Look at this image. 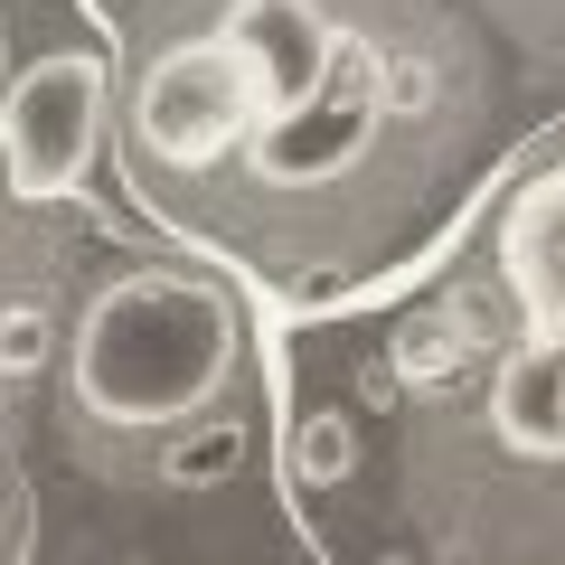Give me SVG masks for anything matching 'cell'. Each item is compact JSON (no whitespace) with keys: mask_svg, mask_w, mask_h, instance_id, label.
Listing matches in <instances>:
<instances>
[{"mask_svg":"<svg viewBox=\"0 0 565 565\" xmlns=\"http://www.w3.org/2000/svg\"><path fill=\"white\" fill-rule=\"evenodd\" d=\"M264 114H274L264 66L245 57L217 20L189 29V39H161L141 57V76H132V104H122V141H132L141 199H151V189L170 199V189L245 161L264 141Z\"/></svg>","mask_w":565,"mask_h":565,"instance_id":"obj_2","label":"cell"},{"mask_svg":"<svg viewBox=\"0 0 565 565\" xmlns=\"http://www.w3.org/2000/svg\"><path fill=\"white\" fill-rule=\"evenodd\" d=\"M236 377V311L217 282L199 274H114L85 302L76 349H66V424L85 444H151L180 434L189 415L217 405V386Z\"/></svg>","mask_w":565,"mask_h":565,"instance_id":"obj_1","label":"cell"},{"mask_svg":"<svg viewBox=\"0 0 565 565\" xmlns=\"http://www.w3.org/2000/svg\"><path fill=\"white\" fill-rule=\"evenodd\" d=\"M104 114H114V95H104V66L95 57H39L10 95H0V180H10V199L20 207H47V199H76L85 170H95L104 151Z\"/></svg>","mask_w":565,"mask_h":565,"instance_id":"obj_3","label":"cell"},{"mask_svg":"<svg viewBox=\"0 0 565 565\" xmlns=\"http://www.w3.org/2000/svg\"><path fill=\"white\" fill-rule=\"evenodd\" d=\"M500 282L519 302L509 349H565V161L527 170L500 207Z\"/></svg>","mask_w":565,"mask_h":565,"instance_id":"obj_4","label":"cell"},{"mask_svg":"<svg viewBox=\"0 0 565 565\" xmlns=\"http://www.w3.org/2000/svg\"><path fill=\"white\" fill-rule=\"evenodd\" d=\"M349 462H359V434H349V415H311L302 434H292V471L302 481H349Z\"/></svg>","mask_w":565,"mask_h":565,"instance_id":"obj_5","label":"cell"}]
</instances>
